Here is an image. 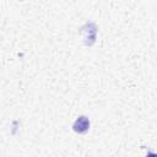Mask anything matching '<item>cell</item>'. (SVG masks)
<instances>
[{
    "mask_svg": "<svg viewBox=\"0 0 157 157\" xmlns=\"http://www.w3.org/2000/svg\"><path fill=\"white\" fill-rule=\"evenodd\" d=\"M90 129V119L85 115H80L72 124V130L77 134H85Z\"/></svg>",
    "mask_w": 157,
    "mask_h": 157,
    "instance_id": "1",
    "label": "cell"
}]
</instances>
